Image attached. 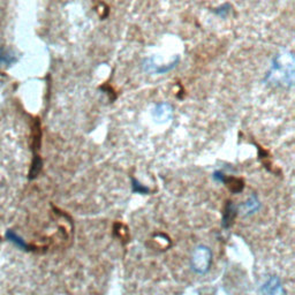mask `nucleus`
<instances>
[{
    "label": "nucleus",
    "instance_id": "3",
    "mask_svg": "<svg viewBox=\"0 0 295 295\" xmlns=\"http://www.w3.org/2000/svg\"><path fill=\"white\" fill-rule=\"evenodd\" d=\"M42 159L39 158L38 155L34 156L33 163H31V167H30V172H29V179H35L38 175V173L42 170Z\"/></svg>",
    "mask_w": 295,
    "mask_h": 295
},
{
    "label": "nucleus",
    "instance_id": "2",
    "mask_svg": "<svg viewBox=\"0 0 295 295\" xmlns=\"http://www.w3.org/2000/svg\"><path fill=\"white\" fill-rule=\"evenodd\" d=\"M15 61H17V58L10 50L0 48V66H10Z\"/></svg>",
    "mask_w": 295,
    "mask_h": 295
},
{
    "label": "nucleus",
    "instance_id": "4",
    "mask_svg": "<svg viewBox=\"0 0 295 295\" xmlns=\"http://www.w3.org/2000/svg\"><path fill=\"white\" fill-rule=\"evenodd\" d=\"M0 239H2V238H0Z\"/></svg>",
    "mask_w": 295,
    "mask_h": 295
},
{
    "label": "nucleus",
    "instance_id": "1",
    "mask_svg": "<svg viewBox=\"0 0 295 295\" xmlns=\"http://www.w3.org/2000/svg\"><path fill=\"white\" fill-rule=\"evenodd\" d=\"M42 141V132H41V124L38 119H35L33 125V132H31V149L34 152H36L41 148Z\"/></svg>",
    "mask_w": 295,
    "mask_h": 295
}]
</instances>
